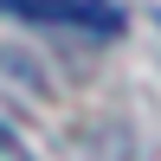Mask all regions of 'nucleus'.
Segmentation results:
<instances>
[{
    "mask_svg": "<svg viewBox=\"0 0 161 161\" xmlns=\"http://www.w3.org/2000/svg\"><path fill=\"white\" fill-rule=\"evenodd\" d=\"M0 13H7V19H32V26L97 32V39L123 32V7H110V0H0Z\"/></svg>",
    "mask_w": 161,
    "mask_h": 161,
    "instance_id": "obj_1",
    "label": "nucleus"
}]
</instances>
